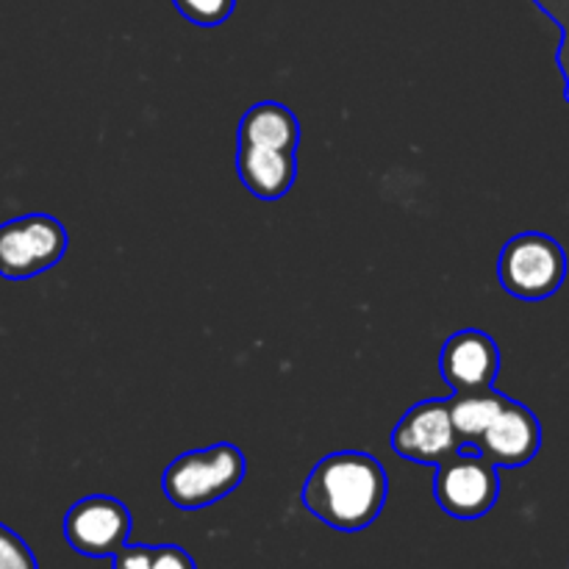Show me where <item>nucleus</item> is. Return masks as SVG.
<instances>
[{
	"mask_svg": "<svg viewBox=\"0 0 569 569\" xmlns=\"http://www.w3.org/2000/svg\"><path fill=\"white\" fill-rule=\"evenodd\" d=\"M387 472L381 461L359 450H342L317 461L303 483V506L337 531H365L387 503Z\"/></svg>",
	"mask_w": 569,
	"mask_h": 569,
	"instance_id": "1",
	"label": "nucleus"
},
{
	"mask_svg": "<svg viewBox=\"0 0 569 569\" xmlns=\"http://www.w3.org/2000/svg\"><path fill=\"white\" fill-rule=\"evenodd\" d=\"M244 453L228 442L178 456L164 470L167 500L183 511H198L231 495L244 481Z\"/></svg>",
	"mask_w": 569,
	"mask_h": 569,
	"instance_id": "2",
	"label": "nucleus"
},
{
	"mask_svg": "<svg viewBox=\"0 0 569 569\" xmlns=\"http://www.w3.org/2000/svg\"><path fill=\"white\" fill-rule=\"evenodd\" d=\"M569 261L553 237L539 231L517 233L503 244L498 259L500 287L520 300H545L565 283Z\"/></svg>",
	"mask_w": 569,
	"mask_h": 569,
	"instance_id": "3",
	"label": "nucleus"
},
{
	"mask_svg": "<svg viewBox=\"0 0 569 569\" xmlns=\"http://www.w3.org/2000/svg\"><path fill=\"white\" fill-rule=\"evenodd\" d=\"M67 228L50 214H26L0 226V276L26 281L53 270L67 253Z\"/></svg>",
	"mask_w": 569,
	"mask_h": 569,
	"instance_id": "4",
	"label": "nucleus"
},
{
	"mask_svg": "<svg viewBox=\"0 0 569 569\" xmlns=\"http://www.w3.org/2000/svg\"><path fill=\"white\" fill-rule=\"evenodd\" d=\"M500 476L492 461L476 450L461 448L448 461L437 467L433 478V498L445 515L456 520H478L489 515L498 503Z\"/></svg>",
	"mask_w": 569,
	"mask_h": 569,
	"instance_id": "5",
	"label": "nucleus"
},
{
	"mask_svg": "<svg viewBox=\"0 0 569 569\" xmlns=\"http://www.w3.org/2000/svg\"><path fill=\"white\" fill-rule=\"evenodd\" d=\"M392 450L406 461L439 467L461 450V439L450 420L448 400H422L411 406L392 431Z\"/></svg>",
	"mask_w": 569,
	"mask_h": 569,
	"instance_id": "6",
	"label": "nucleus"
},
{
	"mask_svg": "<svg viewBox=\"0 0 569 569\" xmlns=\"http://www.w3.org/2000/svg\"><path fill=\"white\" fill-rule=\"evenodd\" d=\"M64 537L76 553L89 559H111L131 537V511L109 495L83 498L67 511Z\"/></svg>",
	"mask_w": 569,
	"mask_h": 569,
	"instance_id": "7",
	"label": "nucleus"
},
{
	"mask_svg": "<svg viewBox=\"0 0 569 569\" xmlns=\"http://www.w3.org/2000/svg\"><path fill=\"white\" fill-rule=\"evenodd\" d=\"M542 448V426L528 406L506 400L487 431L470 450L481 453L495 467H526Z\"/></svg>",
	"mask_w": 569,
	"mask_h": 569,
	"instance_id": "8",
	"label": "nucleus"
},
{
	"mask_svg": "<svg viewBox=\"0 0 569 569\" xmlns=\"http://www.w3.org/2000/svg\"><path fill=\"white\" fill-rule=\"evenodd\" d=\"M439 370L453 395L481 392V389L495 387V378L500 372V350L489 333L465 328L445 342Z\"/></svg>",
	"mask_w": 569,
	"mask_h": 569,
	"instance_id": "9",
	"label": "nucleus"
},
{
	"mask_svg": "<svg viewBox=\"0 0 569 569\" xmlns=\"http://www.w3.org/2000/svg\"><path fill=\"white\" fill-rule=\"evenodd\" d=\"M237 172L253 198L278 200L292 189L298 176V150L237 144Z\"/></svg>",
	"mask_w": 569,
	"mask_h": 569,
	"instance_id": "10",
	"label": "nucleus"
},
{
	"mask_svg": "<svg viewBox=\"0 0 569 569\" xmlns=\"http://www.w3.org/2000/svg\"><path fill=\"white\" fill-rule=\"evenodd\" d=\"M237 144H259V148L298 150L300 144V122L292 109L264 100L244 111L237 131Z\"/></svg>",
	"mask_w": 569,
	"mask_h": 569,
	"instance_id": "11",
	"label": "nucleus"
},
{
	"mask_svg": "<svg viewBox=\"0 0 569 569\" xmlns=\"http://www.w3.org/2000/svg\"><path fill=\"white\" fill-rule=\"evenodd\" d=\"M506 395H500L498 389L489 387L481 389V392H465L453 395L448 400L450 406V420H453L456 433L461 439V448L470 450L472 445L481 439V433L487 431L489 422L498 417V411L506 406Z\"/></svg>",
	"mask_w": 569,
	"mask_h": 569,
	"instance_id": "12",
	"label": "nucleus"
},
{
	"mask_svg": "<svg viewBox=\"0 0 569 569\" xmlns=\"http://www.w3.org/2000/svg\"><path fill=\"white\" fill-rule=\"evenodd\" d=\"M183 20L194 22V26L214 28L222 26L228 17L237 9V0H172Z\"/></svg>",
	"mask_w": 569,
	"mask_h": 569,
	"instance_id": "13",
	"label": "nucleus"
},
{
	"mask_svg": "<svg viewBox=\"0 0 569 569\" xmlns=\"http://www.w3.org/2000/svg\"><path fill=\"white\" fill-rule=\"evenodd\" d=\"M533 3L561 28V44L556 61H559L561 76H565V98L569 100V0H533Z\"/></svg>",
	"mask_w": 569,
	"mask_h": 569,
	"instance_id": "14",
	"label": "nucleus"
},
{
	"mask_svg": "<svg viewBox=\"0 0 569 569\" xmlns=\"http://www.w3.org/2000/svg\"><path fill=\"white\" fill-rule=\"evenodd\" d=\"M0 569H39L31 548L0 522Z\"/></svg>",
	"mask_w": 569,
	"mask_h": 569,
	"instance_id": "15",
	"label": "nucleus"
},
{
	"mask_svg": "<svg viewBox=\"0 0 569 569\" xmlns=\"http://www.w3.org/2000/svg\"><path fill=\"white\" fill-rule=\"evenodd\" d=\"M150 569H198L194 567L192 556L178 545H159L153 548V559H150Z\"/></svg>",
	"mask_w": 569,
	"mask_h": 569,
	"instance_id": "16",
	"label": "nucleus"
},
{
	"mask_svg": "<svg viewBox=\"0 0 569 569\" xmlns=\"http://www.w3.org/2000/svg\"><path fill=\"white\" fill-rule=\"evenodd\" d=\"M111 559H114V569H150L153 548H148V545H126Z\"/></svg>",
	"mask_w": 569,
	"mask_h": 569,
	"instance_id": "17",
	"label": "nucleus"
}]
</instances>
